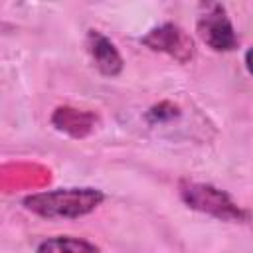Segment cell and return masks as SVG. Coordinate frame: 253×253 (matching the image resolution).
<instances>
[{"label": "cell", "instance_id": "obj_1", "mask_svg": "<svg viewBox=\"0 0 253 253\" xmlns=\"http://www.w3.org/2000/svg\"><path fill=\"white\" fill-rule=\"evenodd\" d=\"M105 200L97 188H57L24 198V208L45 219H77L95 211Z\"/></svg>", "mask_w": 253, "mask_h": 253}, {"label": "cell", "instance_id": "obj_2", "mask_svg": "<svg viewBox=\"0 0 253 253\" xmlns=\"http://www.w3.org/2000/svg\"><path fill=\"white\" fill-rule=\"evenodd\" d=\"M182 202L206 215L223 219V221H243L245 211L219 188L200 182H182L180 184Z\"/></svg>", "mask_w": 253, "mask_h": 253}, {"label": "cell", "instance_id": "obj_3", "mask_svg": "<svg viewBox=\"0 0 253 253\" xmlns=\"http://www.w3.org/2000/svg\"><path fill=\"white\" fill-rule=\"evenodd\" d=\"M198 36L213 51H231L237 47V34L221 4H211L196 22Z\"/></svg>", "mask_w": 253, "mask_h": 253}, {"label": "cell", "instance_id": "obj_4", "mask_svg": "<svg viewBox=\"0 0 253 253\" xmlns=\"http://www.w3.org/2000/svg\"><path fill=\"white\" fill-rule=\"evenodd\" d=\"M140 42L150 47L152 51H162V53H168L170 57H174L176 61L180 63H186L194 57L196 53V47H194V42L192 38L176 24H162L154 30H150L144 38H140Z\"/></svg>", "mask_w": 253, "mask_h": 253}, {"label": "cell", "instance_id": "obj_5", "mask_svg": "<svg viewBox=\"0 0 253 253\" xmlns=\"http://www.w3.org/2000/svg\"><path fill=\"white\" fill-rule=\"evenodd\" d=\"M87 51L95 63V67L107 75V77H117L123 71V57L117 49V45L103 36L97 30H89L87 34Z\"/></svg>", "mask_w": 253, "mask_h": 253}, {"label": "cell", "instance_id": "obj_6", "mask_svg": "<svg viewBox=\"0 0 253 253\" xmlns=\"http://www.w3.org/2000/svg\"><path fill=\"white\" fill-rule=\"evenodd\" d=\"M93 121H95V117L91 113L77 111V109H71V107H57L55 113L51 115V123L59 130H63L71 136H77V138L85 136L91 130Z\"/></svg>", "mask_w": 253, "mask_h": 253}, {"label": "cell", "instance_id": "obj_7", "mask_svg": "<svg viewBox=\"0 0 253 253\" xmlns=\"http://www.w3.org/2000/svg\"><path fill=\"white\" fill-rule=\"evenodd\" d=\"M38 253H101V249L85 239L71 235H57L43 239L38 245Z\"/></svg>", "mask_w": 253, "mask_h": 253}, {"label": "cell", "instance_id": "obj_8", "mask_svg": "<svg viewBox=\"0 0 253 253\" xmlns=\"http://www.w3.org/2000/svg\"><path fill=\"white\" fill-rule=\"evenodd\" d=\"M245 67H247V71L253 75V47L245 51Z\"/></svg>", "mask_w": 253, "mask_h": 253}]
</instances>
